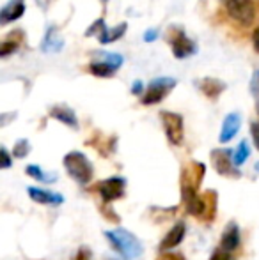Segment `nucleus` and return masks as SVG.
Listing matches in <instances>:
<instances>
[{
	"label": "nucleus",
	"instance_id": "obj_1",
	"mask_svg": "<svg viewBox=\"0 0 259 260\" xmlns=\"http://www.w3.org/2000/svg\"><path fill=\"white\" fill-rule=\"evenodd\" d=\"M204 174H206V165L200 161H187L181 167V202L185 206V211L188 214L195 216V218H203L204 214V202L203 197L199 195L197 189L200 188L204 181Z\"/></svg>",
	"mask_w": 259,
	"mask_h": 260
},
{
	"label": "nucleus",
	"instance_id": "obj_2",
	"mask_svg": "<svg viewBox=\"0 0 259 260\" xmlns=\"http://www.w3.org/2000/svg\"><path fill=\"white\" fill-rule=\"evenodd\" d=\"M105 239L110 243V246L118 251L125 260H135L142 255V244L135 234L125 229H116L105 232Z\"/></svg>",
	"mask_w": 259,
	"mask_h": 260
},
{
	"label": "nucleus",
	"instance_id": "obj_3",
	"mask_svg": "<svg viewBox=\"0 0 259 260\" xmlns=\"http://www.w3.org/2000/svg\"><path fill=\"white\" fill-rule=\"evenodd\" d=\"M64 168L68 172V175L80 186H87L94 177V167L89 161L83 152L80 151H71L64 156L63 159Z\"/></svg>",
	"mask_w": 259,
	"mask_h": 260
},
{
	"label": "nucleus",
	"instance_id": "obj_4",
	"mask_svg": "<svg viewBox=\"0 0 259 260\" xmlns=\"http://www.w3.org/2000/svg\"><path fill=\"white\" fill-rule=\"evenodd\" d=\"M125 62L121 53L112 52H93V62L89 64V71L98 78H110L119 71Z\"/></svg>",
	"mask_w": 259,
	"mask_h": 260
},
{
	"label": "nucleus",
	"instance_id": "obj_5",
	"mask_svg": "<svg viewBox=\"0 0 259 260\" xmlns=\"http://www.w3.org/2000/svg\"><path fill=\"white\" fill-rule=\"evenodd\" d=\"M176 80L170 78V76H160V78H155L149 82L148 89H146L144 96L140 98L142 105L151 106L156 103H162L167 96L174 90L176 87Z\"/></svg>",
	"mask_w": 259,
	"mask_h": 260
},
{
	"label": "nucleus",
	"instance_id": "obj_6",
	"mask_svg": "<svg viewBox=\"0 0 259 260\" xmlns=\"http://www.w3.org/2000/svg\"><path fill=\"white\" fill-rule=\"evenodd\" d=\"M167 41L172 46V53L176 58H188L197 53L199 46L187 36V32L180 27H170L167 32Z\"/></svg>",
	"mask_w": 259,
	"mask_h": 260
},
{
	"label": "nucleus",
	"instance_id": "obj_7",
	"mask_svg": "<svg viewBox=\"0 0 259 260\" xmlns=\"http://www.w3.org/2000/svg\"><path fill=\"white\" fill-rule=\"evenodd\" d=\"M160 119L163 124V131H165L167 140L170 142V145H183L185 140V120L183 115L176 112H160Z\"/></svg>",
	"mask_w": 259,
	"mask_h": 260
},
{
	"label": "nucleus",
	"instance_id": "obj_8",
	"mask_svg": "<svg viewBox=\"0 0 259 260\" xmlns=\"http://www.w3.org/2000/svg\"><path fill=\"white\" fill-rule=\"evenodd\" d=\"M224 6L227 14L236 23L249 27L256 18V6L254 0H224Z\"/></svg>",
	"mask_w": 259,
	"mask_h": 260
},
{
	"label": "nucleus",
	"instance_id": "obj_9",
	"mask_svg": "<svg viewBox=\"0 0 259 260\" xmlns=\"http://www.w3.org/2000/svg\"><path fill=\"white\" fill-rule=\"evenodd\" d=\"M210 157L211 163H213V168L222 177L238 179L242 175L238 172V168L235 167V151H231V149H213Z\"/></svg>",
	"mask_w": 259,
	"mask_h": 260
},
{
	"label": "nucleus",
	"instance_id": "obj_10",
	"mask_svg": "<svg viewBox=\"0 0 259 260\" xmlns=\"http://www.w3.org/2000/svg\"><path fill=\"white\" fill-rule=\"evenodd\" d=\"M96 191L100 193L103 204H112L116 200L123 199L126 191V179L121 175H114V177H108L105 181H100L96 186Z\"/></svg>",
	"mask_w": 259,
	"mask_h": 260
},
{
	"label": "nucleus",
	"instance_id": "obj_11",
	"mask_svg": "<svg viewBox=\"0 0 259 260\" xmlns=\"http://www.w3.org/2000/svg\"><path fill=\"white\" fill-rule=\"evenodd\" d=\"M126 28H128L126 23H119V25H116L114 28H108L107 25H105L103 18H100V20H96L89 28H87L85 36H96L100 43L110 45V43L118 41V39H121L123 36L126 34Z\"/></svg>",
	"mask_w": 259,
	"mask_h": 260
},
{
	"label": "nucleus",
	"instance_id": "obj_12",
	"mask_svg": "<svg viewBox=\"0 0 259 260\" xmlns=\"http://www.w3.org/2000/svg\"><path fill=\"white\" fill-rule=\"evenodd\" d=\"M242 244V234H240V226L236 221H231L225 225L224 232H222V237H220V248L229 253L236 251Z\"/></svg>",
	"mask_w": 259,
	"mask_h": 260
},
{
	"label": "nucleus",
	"instance_id": "obj_13",
	"mask_svg": "<svg viewBox=\"0 0 259 260\" xmlns=\"http://www.w3.org/2000/svg\"><path fill=\"white\" fill-rule=\"evenodd\" d=\"M27 193L36 204H41V206H61L64 202V197L61 193H53L48 189L36 188V186H28Z\"/></svg>",
	"mask_w": 259,
	"mask_h": 260
},
{
	"label": "nucleus",
	"instance_id": "obj_14",
	"mask_svg": "<svg viewBox=\"0 0 259 260\" xmlns=\"http://www.w3.org/2000/svg\"><path fill=\"white\" fill-rule=\"evenodd\" d=\"M185 236H187V225H185V221H178L162 239V243H160V251L165 253V251L176 248L178 244H181V241L185 239Z\"/></svg>",
	"mask_w": 259,
	"mask_h": 260
},
{
	"label": "nucleus",
	"instance_id": "obj_15",
	"mask_svg": "<svg viewBox=\"0 0 259 260\" xmlns=\"http://www.w3.org/2000/svg\"><path fill=\"white\" fill-rule=\"evenodd\" d=\"M240 126H242V115L238 112H233L229 115H225L224 122H222V129H220V144H227L233 138L236 137V133L240 131Z\"/></svg>",
	"mask_w": 259,
	"mask_h": 260
},
{
	"label": "nucleus",
	"instance_id": "obj_16",
	"mask_svg": "<svg viewBox=\"0 0 259 260\" xmlns=\"http://www.w3.org/2000/svg\"><path fill=\"white\" fill-rule=\"evenodd\" d=\"M64 48V41L61 38V32L55 25H50L45 32V38L41 41V52L43 53H59Z\"/></svg>",
	"mask_w": 259,
	"mask_h": 260
},
{
	"label": "nucleus",
	"instance_id": "obj_17",
	"mask_svg": "<svg viewBox=\"0 0 259 260\" xmlns=\"http://www.w3.org/2000/svg\"><path fill=\"white\" fill-rule=\"evenodd\" d=\"M25 13V0H9L0 9V25H9L20 20Z\"/></svg>",
	"mask_w": 259,
	"mask_h": 260
},
{
	"label": "nucleus",
	"instance_id": "obj_18",
	"mask_svg": "<svg viewBox=\"0 0 259 260\" xmlns=\"http://www.w3.org/2000/svg\"><path fill=\"white\" fill-rule=\"evenodd\" d=\"M197 87H199L200 92L211 101H217L218 98H220V94L227 89V85H225L222 80L211 78V76H206V78L199 80V82H197Z\"/></svg>",
	"mask_w": 259,
	"mask_h": 260
},
{
	"label": "nucleus",
	"instance_id": "obj_19",
	"mask_svg": "<svg viewBox=\"0 0 259 260\" xmlns=\"http://www.w3.org/2000/svg\"><path fill=\"white\" fill-rule=\"evenodd\" d=\"M116 144H118V138L116 137H103L101 133H94L93 137L87 140V145H91L93 149H96L98 154L103 157H108L112 152H116Z\"/></svg>",
	"mask_w": 259,
	"mask_h": 260
},
{
	"label": "nucleus",
	"instance_id": "obj_20",
	"mask_svg": "<svg viewBox=\"0 0 259 260\" xmlns=\"http://www.w3.org/2000/svg\"><path fill=\"white\" fill-rule=\"evenodd\" d=\"M50 117L55 120H59V122H63L64 126L71 127V129H78V119H76V113L73 112L69 106L66 105H55L52 106V108L48 110Z\"/></svg>",
	"mask_w": 259,
	"mask_h": 260
},
{
	"label": "nucleus",
	"instance_id": "obj_21",
	"mask_svg": "<svg viewBox=\"0 0 259 260\" xmlns=\"http://www.w3.org/2000/svg\"><path fill=\"white\" fill-rule=\"evenodd\" d=\"M204 202V214L200 218V221L211 223L217 218V206H218V193L215 189H206L204 193H200Z\"/></svg>",
	"mask_w": 259,
	"mask_h": 260
},
{
	"label": "nucleus",
	"instance_id": "obj_22",
	"mask_svg": "<svg viewBox=\"0 0 259 260\" xmlns=\"http://www.w3.org/2000/svg\"><path fill=\"white\" fill-rule=\"evenodd\" d=\"M23 38H25L23 30H14V32H11V34L6 38V41L2 43V46H0V57L6 58V57H9L11 53L16 52L18 46H20V43H21V39H23Z\"/></svg>",
	"mask_w": 259,
	"mask_h": 260
},
{
	"label": "nucleus",
	"instance_id": "obj_23",
	"mask_svg": "<svg viewBox=\"0 0 259 260\" xmlns=\"http://www.w3.org/2000/svg\"><path fill=\"white\" fill-rule=\"evenodd\" d=\"M25 174H27L28 177L36 179V181L43 182V184H53V182L57 181V175L55 174L45 172L41 167H38V165H28V167L25 168Z\"/></svg>",
	"mask_w": 259,
	"mask_h": 260
},
{
	"label": "nucleus",
	"instance_id": "obj_24",
	"mask_svg": "<svg viewBox=\"0 0 259 260\" xmlns=\"http://www.w3.org/2000/svg\"><path fill=\"white\" fill-rule=\"evenodd\" d=\"M249 156H250L249 144H247L245 140H242L235 151V167L238 168V167H242V165H245V161L249 159Z\"/></svg>",
	"mask_w": 259,
	"mask_h": 260
},
{
	"label": "nucleus",
	"instance_id": "obj_25",
	"mask_svg": "<svg viewBox=\"0 0 259 260\" xmlns=\"http://www.w3.org/2000/svg\"><path fill=\"white\" fill-rule=\"evenodd\" d=\"M28 152H31V142H28L27 138H20L13 147V157L23 159V157L28 156Z\"/></svg>",
	"mask_w": 259,
	"mask_h": 260
},
{
	"label": "nucleus",
	"instance_id": "obj_26",
	"mask_svg": "<svg viewBox=\"0 0 259 260\" xmlns=\"http://www.w3.org/2000/svg\"><path fill=\"white\" fill-rule=\"evenodd\" d=\"M151 212H155L156 216H153V219L155 221H158V223H162V221H167L169 218H172L174 214H176V207H167V209H162V207H153L151 209Z\"/></svg>",
	"mask_w": 259,
	"mask_h": 260
},
{
	"label": "nucleus",
	"instance_id": "obj_27",
	"mask_svg": "<svg viewBox=\"0 0 259 260\" xmlns=\"http://www.w3.org/2000/svg\"><path fill=\"white\" fill-rule=\"evenodd\" d=\"M250 94L256 101V108L259 113V69L252 73V78H250Z\"/></svg>",
	"mask_w": 259,
	"mask_h": 260
},
{
	"label": "nucleus",
	"instance_id": "obj_28",
	"mask_svg": "<svg viewBox=\"0 0 259 260\" xmlns=\"http://www.w3.org/2000/svg\"><path fill=\"white\" fill-rule=\"evenodd\" d=\"M100 212L105 216V219H108V221H112V223H119V221H121L119 214L110 207V204H103V206L100 207Z\"/></svg>",
	"mask_w": 259,
	"mask_h": 260
},
{
	"label": "nucleus",
	"instance_id": "obj_29",
	"mask_svg": "<svg viewBox=\"0 0 259 260\" xmlns=\"http://www.w3.org/2000/svg\"><path fill=\"white\" fill-rule=\"evenodd\" d=\"M0 157H2V161H0V168H2V170H7V168L11 167V163H13V159H11V154L7 152L6 147H0Z\"/></svg>",
	"mask_w": 259,
	"mask_h": 260
},
{
	"label": "nucleus",
	"instance_id": "obj_30",
	"mask_svg": "<svg viewBox=\"0 0 259 260\" xmlns=\"http://www.w3.org/2000/svg\"><path fill=\"white\" fill-rule=\"evenodd\" d=\"M210 260H233V253H229V251L222 250V248H217V250L211 253Z\"/></svg>",
	"mask_w": 259,
	"mask_h": 260
},
{
	"label": "nucleus",
	"instance_id": "obj_31",
	"mask_svg": "<svg viewBox=\"0 0 259 260\" xmlns=\"http://www.w3.org/2000/svg\"><path fill=\"white\" fill-rule=\"evenodd\" d=\"M250 135H252V140H254V145L259 151V122H250Z\"/></svg>",
	"mask_w": 259,
	"mask_h": 260
},
{
	"label": "nucleus",
	"instance_id": "obj_32",
	"mask_svg": "<svg viewBox=\"0 0 259 260\" xmlns=\"http://www.w3.org/2000/svg\"><path fill=\"white\" fill-rule=\"evenodd\" d=\"M131 94H135V96H144V83H142L140 80H135V82L131 83Z\"/></svg>",
	"mask_w": 259,
	"mask_h": 260
},
{
	"label": "nucleus",
	"instance_id": "obj_33",
	"mask_svg": "<svg viewBox=\"0 0 259 260\" xmlns=\"http://www.w3.org/2000/svg\"><path fill=\"white\" fill-rule=\"evenodd\" d=\"M158 28H149V30H146V34H144V41L146 43H153V41H156V38H158Z\"/></svg>",
	"mask_w": 259,
	"mask_h": 260
},
{
	"label": "nucleus",
	"instance_id": "obj_34",
	"mask_svg": "<svg viewBox=\"0 0 259 260\" xmlns=\"http://www.w3.org/2000/svg\"><path fill=\"white\" fill-rule=\"evenodd\" d=\"M91 258V250L87 246H82L78 250V253L75 255V260H89Z\"/></svg>",
	"mask_w": 259,
	"mask_h": 260
},
{
	"label": "nucleus",
	"instance_id": "obj_35",
	"mask_svg": "<svg viewBox=\"0 0 259 260\" xmlns=\"http://www.w3.org/2000/svg\"><path fill=\"white\" fill-rule=\"evenodd\" d=\"M158 260H185V257L181 253H162L158 257Z\"/></svg>",
	"mask_w": 259,
	"mask_h": 260
},
{
	"label": "nucleus",
	"instance_id": "obj_36",
	"mask_svg": "<svg viewBox=\"0 0 259 260\" xmlns=\"http://www.w3.org/2000/svg\"><path fill=\"white\" fill-rule=\"evenodd\" d=\"M9 119H16V112L14 113H2V117H0V126H6Z\"/></svg>",
	"mask_w": 259,
	"mask_h": 260
},
{
	"label": "nucleus",
	"instance_id": "obj_37",
	"mask_svg": "<svg viewBox=\"0 0 259 260\" xmlns=\"http://www.w3.org/2000/svg\"><path fill=\"white\" fill-rule=\"evenodd\" d=\"M252 45H254V50L259 53V27L254 30V34H252Z\"/></svg>",
	"mask_w": 259,
	"mask_h": 260
},
{
	"label": "nucleus",
	"instance_id": "obj_38",
	"mask_svg": "<svg viewBox=\"0 0 259 260\" xmlns=\"http://www.w3.org/2000/svg\"><path fill=\"white\" fill-rule=\"evenodd\" d=\"M256 170H257V172H259V163H257V165H256Z\"/></svg>",
	"mask_w": 259,
	"mask_h": 260
},
{
	"label": "nucleus",
	"instance_id": "obj_39",
	"mask_svg": "<svg viewBox=\"0 0 259 260\" xmlns=\"http://www.w3.org/2000/svg\"><path fill=\"white\" fill-rule=\"evenodd\" d=\"M108 260H116V258H108Z\"/></svg>",
	"mask_w": 259,
	"mask_h": 260
},
{
	"label": "nucleus",
	"instance_id": "obj_40",
	"mask_svg": "<svg viewBox=\"0 0 259 260\" xmlns=\"http://www.w3.org/2000/svg\"><path fill=\"white\" fill-rule=\"evenodd\" d=\"M103 2H107V0H103Z\"/></svg>",
	"mask_w": 259,
	"mask_h": 260
}]
</instances>
